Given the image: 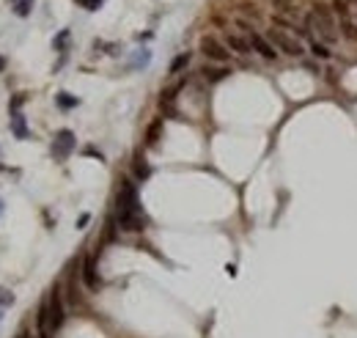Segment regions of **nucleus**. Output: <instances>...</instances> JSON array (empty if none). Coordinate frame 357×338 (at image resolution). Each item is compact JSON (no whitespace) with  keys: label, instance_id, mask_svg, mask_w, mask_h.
<instances>
[{"label":"nucleus","instance_id":"1","mask_svg":"<svg viewBox=\"0 0 357 338\" xmlns=\"http://www.w3.org/2000/svg\"><path fill=\"white\" fill-rule=\"evenodd\" d=\"M118 212H138L140 215V201H138V187L124 179L121 190H118Z\"/></svg>","mask_w":357,"mask_h":338},{"label":"nucleus","instance_id":"2","mask_svg":"<svg viewBox=\"0 0 357 338\" xmlns=\"http://www.w3.org/2000/svg\"><path fill=\"white\" fill-rule=\"evenodd\" d=\"M269 42L277 50H283L286 55H305V47L297 39H291L289 33H283V30H269Z\"/></svg>","mask_w":357,"mask_h":338},{"label":"nucleus","instance_id":"3","mask_svg":"<svg viewBox=\"0 0 357 338\" xmlns=\"http://www.w3.org/2000/svg\"><path fill=\"white\" fill-rule=\"evenodd\" d=\"M201 52H203L209 61H217V63H226L228 58H231V52H228L226 47L220 44L217 39H212V36H203V39H201Z\"/></svg>","mask_w":357,"mask_h":338},{"label":"nucleus","instance_id":"4","mask_svg":"<svg viewBox=\"0 0 357 338\" xmlns=\"http://www.w3.org/2000/svg\"><path fill=\"white\" fill-rule=\"evenodd\" d=\"M71 151H74V132L71 130H61L52 140V154L58 159H66Z\"/></svg>","mask_w":357,"mask_h":338},{"label":"nucleus","instance_id":"5","mask_svg":"<svg viewBox=\"0 0 357 338\" xmlns=\"http://www.w3.org/2000/svg\"><path fill=\"white\" fill-rule=\"evenodd\" d=\"M248 33H250V47L261 55V58H267V61H275L277 58V52H275V47H272L269 39H264L261 33H256V30H248Z\"/></svg>","mask_w":357,"mask_h":338},{"label":"nucleus","instance_id":"6","mask_svg":"<svg viewBox=\"0 0 357 338\" xmlns=\"http://www.w3.org/2000/svg\"><path fill=\"white\" fill-rule=\"evenodd\" d=\"M47 313H50V327L58 330L63 325V305H61V297H58V289H52L50 300H47Z\"/></svg>","mask_w":357,"mask_h":338},{"label":"nucleus","instance_id":"7","mask_svg":"<svg viewBox=\"0 0 357 338\" xmlns=\"http://www.w3.org/2000/svg\"><path fill=\"white\" fill-rule=\"evenodd\" d=\"M116 220L121 225V231H143V215L138 212H118Z\"/></svg>","mask_w":357,"mask_h":338},{"label":"nucleus","instance_id":"8","mask_svg":"<svg viewBox=\"0 0 357 338\" xmlns=\"http://www.w3.org/2000/svg\"><path fill=\"white\" fill-rule=\"evenodd\" d=\"M83 280H85V286H88V289H97L99 286L97 259H93V256H85V261H83Z\"/></svg>","mask_w":357,"mask_h":338},{"label":"nucleus","instance_id":"9","mask_svg":"<svg viewBox=\"0 0 357 338\" xmlns=\"http://www.w3.org/2000/svg\"><path fill=\"white\" fill-rule=\"evenodd\" d=\"M226 44H228V50H234V52H239V55H248L253 50L250 42H245V39L236 36V33H226Z\"/></svg>","mask_w":357,"mask_h":338},{"label":"nucleus","instance_id":"10","mask_svg":"<svg viewBox=\"0 0 357 338\" xmlns=\"http://www.w3.org/2000/svg\"><path fill=\"white\" fill-rule=\"evenodd\" d=\"M11 132L17 135L20 140L28 138V127H25V116H22V113H14L11 116Z\"/></svg>","mask_w":357,"mask_h":338},{"label":"nucleus","instance_id":"11","mask_svg":"<svg viewBox=\"0 0 357 338\" xmlns=\"http://www.w3.org/2000/svg\"><path fill=\"white\" fill-rule=\"evenodd\" d=\"M160 135H162V118H154V121L148 124V130H146V143L154 146V143L160 140Z\"/></svg>","mask_w":357,"mask_h":338},{"label":"nucleus","instance_id":"12","mask_svg":"<svg viewBox=\"0 0 357 338\" xmlns=\"http://www.w3.org/2000/svg\"><path fill=\"white\" fill-rule=\"evenodd\" d=\"M55 102H58L61 110H71V108H77V104H80V99H77V96H71V94H66V91H61L58 96H55Z\"/></svg>","mask_w":357,"mask_h":338},{"label":"nucleus","instance_id":"13","mask_svg":"<svg viewBox=\"0 0 357 338\" xmlns=\"http://www.w3.org/2000/svg\"><path fill=\"white\" fill-rule=\"evenodd\" d=\"M187 63H190V52H181V55H176V58H173V63H171L168 72H171V75H179V72L184 69Z\"/></svg>","mask_w":357,"mask_h":338},{"label":"nucleus","instance_id":"14","mask_svg":"<svg viewBox=\"0 0 357 338\" xmlns=\"http://www.w3.org/2000/svg\"><path fill=\"white\" fill-rule=\"evenodd\" d=\"M30 11H33V0H17V6H14L17 17H28Z\"/></svg>","mask_w":357,"mask_h":338},{"label":"nucleus","instance_id":"15","mask_svg":"<svg viewBox=\"0 0 357 338\" xmlns=\"http://www.w3.org/2000/svg\"><path fill=\"white\" fill-rule=\"evenodd\" d=\"M9 305H14V294L9 289H0V319H3V311L9 308Z\"/></svg>","mask_w":357,"mask_h":338},{"label":"nucleus","instance_id":"16","mask_svg":"<svg viewBox=\"0 0 357 338\" xmlns=\"http://www.w3.org/2000/svg\"><path fill=\"white\" fill-rule=\"evenodd\" d=\"M135 176H138V179H148V176H152V168H148L146 163H143L140 157L135 159Z\"/></svg>","mask_w":357,"mask_h":338},{"label":"nucleus","instance_id":"17","mask_svg":"<svg viewBox=\"0 0 357 338\" xmlns=\"http://www.w3.org/2000/svg\"><path fill=\"white\" fill-rule=\"evenodd\" d=\"M311 50H313L316 58H324V61H327L330 55H332V52H330V47H324V44H319V42H313V44H311Z\"/></svg>","mask_w":357,"mask_h":338},{"label":"nucleus","instance_id":"18","mask_svg":"<svg viewBox=\"0 0 357 338\" xmlns=\"http://www.w3.org/2000/svg\"><path fill=\"white\" fill-rule=\"evenodd\" d=\"M203 75L212 80V83H217V80H223L228 75V69H203Z\"/></svg>","mask_w":357,"mask_h":338},{"label":"nucleus","instance_id":"19","mask_svg":"<svg viewBox=\"0 0 357 338\" xmlns=\"http://www.w3.org/2000/svg\"><path fill=\"white\" fill-rule=\"evenodd\" d=\"M66 42H69V30H61V33L52 39V47H55V50H63V47H66Z\"/></svg>","mask_w":357,"mask_h":338},{"label":"nucleus","instance_id":"20","mask_svg":"<svg viewBox=\"0 0 357 338\" xmlns=\"http://www.w3.org/2000/svg\"><path fill=\"white\" fill-rule=\"evenodd\" d=\"M344 36H346V39H357V28H354V22L344 20Z\"/></svg>","mask_w":357,"mask_h":338},{"label":"nucleus","instance_id":"21","mask_svg":"<svg viewBox=\"0 0 357 338\" xmlns=\"http://www.w3.org/2000/svg\"><path fill=\"white\" fill-rule=\"evenodd\" d=\"M99 3H102V0H85V9H88V11H97Z\"/></svg>","mask_w":357,"mask_h":338},{"label":"nucleus","instance_id":"22","mask_svg":"<svg viewBox=\"0 0 357 338\" xmlns=\"http://www.w3.org/2000/svg\"><path fill=\"white\" fill-rule=\"evenodd\" d=\"M88 220H91V215H80V220H77V228H85V225H88Z\"/></svg>","mask_w":357,"mask_h":338},{"label":"nucleus","instance_id":"23","mask_svg":"<svg viewBox=\"0 0 357 338\" xmlns=\"http://www.w3.org/2000/svg\"><path fill=\"white\" fill-rule=\"evenodd\" d=\"M39 338H52L50 330H39Z\"/></svg>","mask_w":357,"mask_h":338},{"label":"nucleus","instance_id":"24","mask_svg":"<svg viewBox=\"0 0 357 338\" xmlns=\"http://www.w3.org/2000/svg\"><path fill=\"white\" fill-rule=\"evenodd\" d=\"M3 69H6V58L0 55V72H3Z\"/></svg>","mask_w":357,"mask_h":338},{"label":"nucleus","instance_id":"25","mask_svg":"<svg viewBox=\"0 0 357 338\" xmlns=\"http://www.w3.org/2000/svg\"><path fill=\"white\" fill-rule=\"evenodd\" d=\"M0 212H3V201H0Z\"/></svg>","mask_w":357,"mask_h":338},{"label":"nucleus","instance_id":"26","mask_svg":"<svg viewBox=\"0 0 357 338\" xmlns=\"http://www.w3.org/2000/svg\"><path fill=\"white\" fill-rule=\"evenodd\" d=\"M14 3H17V0H14Z\"/></svg>","mask_w":357,"mask_h":338}]
</instances>
